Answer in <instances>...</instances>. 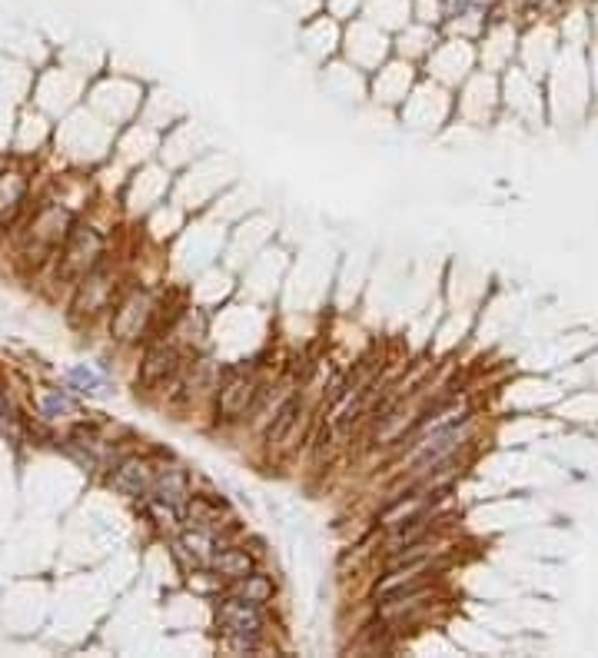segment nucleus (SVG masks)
Here are the masks:
<instances>
[{
    "instance_id": "nucleus-10",
    "label": "nucleus",
    "mask_w": 598,
    "mask_h": 658,
    "mask_svg": "<svg viewBox=\"0 0 598 658\" xmlns=\"http://www.w3.org/2000/svg\"><path fill=\"white\" fill-rule=\"evenodd\" d=\"M209 566L217 568L223 578H243V576H249L253 562H249V556L246 552H239V548H219V552H213Z\"/></svg>"
},
{
    "instance_id": "nucleus-14",
    "label": "nucleus",
    "mask_w": 598,
    "mask_h": 658,
    "mask_svg": "<svg viewBox=\"0 0 598 658\" xmlns=\"http://www.w3.org/2000/svg\"><path fill=\"white\" fill-rule=\"evenodd\" d=\"M7 416V399H4V392H0V419Z\"/></svg>"
},
{
    "instance_id": "nucleus-4",
    "label": "nucleus",
    "mask_w": 598,
    "mask_h": 658,
    "mask_svg": "<svg viewBox=\"0 0 598 658\" xmlns=\"http://www.w3.org/2000/svg\"><path fill=\"white\" fill-rule=\"evenodd\" d=\"M77 283H80V289H77V299H73V309H77L80 316H97L100 309L110 303V296H113V273L93 266L87 276H80Z\"/></svg>"
},
{
    "instance_id": "nucleus-11",
    "label": "nucleus",
    "mask_w": 598,
    "mask_h": 658,
    "mask_svg": "<svg viewBox=\"0 0 598 658\" xmlns=\"http://www.w3.org/2000/svg\"><path fill=\"white\" fill-rule=\"evenodd\" d=\"M233 595L246 598V602H253V605H263V602L273 595V582H269V578H263V576H243V578H236Z\"/></svg>"
},
{
    "instance_id": "nucleus-7",
    "label": "nucleus",
    "mask_w": 598,
    "mask_h": 658,
    "mask_svg": "<svg viewBox=\"0 0 598 658\" xmlns=\"http://www.w3.org/2000/svg\"><path fill=\"white\" fill-rule=\"evenodd\" d=\"M179 369V353L167 343H157V346H150L147 359H143V366H140V382L143 386H159V382H167L173 373Z\"/></svg>"
},
{
    "instance_id": "nucleus-13",
    "label": "nucleus",
    "mask_w": 598,
    "mask_h": 658,
    "mask_svg": "<svg viewBox=\"0 0 598 658\" xmlns=\"http://www.w3.org/2000/svg\"><path fill=\"white\" fill-rule=\"evenodd\" d=\"M73 409V402H70L67 396H50L47 402H43V412L47 416H57V412H70Z\"/></svg>"
},
{
    "instance_id": "nucleus-2",
    "label": "nucleus",
    "mask_w": 598,
    "mask_h": 658,
    "mask_svg": "<svg viewBox=\"0 0 598 658\" xmlns=\"http://www.w3.org/2000/svg\"><path fill=\"white\" fill-rule=\"evenodd\" d=\"M103 256V239L97 229L77 227L73 233H67L63 249H60V276L63 279H80L87 276L90 269L97 266Z\"/></svg>"
},
{
    "instance_id": "nucleus-1",
    "label": "nucleus",
    "mask_w": 598,
    "mask_h": 658,
    "mask_svg": "<svg viewBox=\"0 0 598 658\" xmlns=\"http://www.w3.org/2000/svg\"><path fill=\"white\" fill-rule=\"evenodd\" d=\"M67 209L53 207H40V213L30 219V229H27V239H24V256L30 263H43V259L60 247V239H67Z\"/></svg>"
},
{
    "instance_id": "nucleus-8",
    "label": "nucleus",
    "mask_w": 598,
    "mask_h": 658,
    "mask_svg": "<svg viewBox=\"0 0 598 658\" xmlns=\"http://www.w3.org/2000/svg\"><path fill=\"white\" fill-rule=\"evenodd\" d=\"M110 486L117 489L120 496H147L150 489H153V476L147 472V466L140 462V459H127V462H120L117 472L110 476Z\"/></svg>"
},
{
    "instance_id": "nucleus-12",
    "label": "nucleus",
    "mask_w": 598,
    "mask_h": 658,
    "mask_svg": "<svg viewBox=\"0 0 598 658\" xmlns=\"http://www.w3.org/2000/svg\"><path fill=\"white\" fill-rule=\"evenodd\" d=\"M296 416H299V399H286V402L279 406L276 419L269 422V429H266V442H279V439L286 436L289 429H293V422H296Z\"/></svg>"
},
{
    "instance_id": "nucleus-5",
    "label": "nucleus",
    "mask_w": 598,
    "mask_h": 658,
    "mask_svg": "<svg viewBox=\"0 0 598 658\" xmlns=\"http://www.w3.org/2000/svg\"><path fill=\"white\" fill-rule=\"evenodd\" d=\"M150 316H153V299H150V293H133V296L117 309V319H113L117 339H123V343L140 339V333L147 329Z\"/></svg>"
},
{
    "instance_id": "nucleus-6",
    "label": "nucleus",
    "mask_w": 598,
    "mask_h": 658,
    "mask_svg": "<svg viewBox=\"0 0 598 658\" xmlns=\"http://www.w3.org/2000/svg\"><path fill=\"white\" fill-rule=\"evenodd\" d=\"M256 392H259L256 379L246 376V373H243V376H236V379H229L227 386L219 389V416H223V419L243 416V412L253 406Z\"/></svg>"
},
{
    "instance_id": "nucleus-3",
    "label": "nucleus",
    "mask_w": 598,
    "mask_h": 658,
    "mask_svg": "<svg viewBox=\"0 0 598 658\" xmlns=\"http://www.w3.org/2000/svg\"><path fill=\"white\" fill-rule=\"evenodd\" d=\"M217 618H219V628H223L229 635V642H233V648H256L259 625H263L259 605L233 595V598H227V602H219Z\"/></svg>"
},
{
    "instance_id": "nucleus-9",
    "label": "nucleus",
    "mask_w": 598,
    "mask_h": 658,
    "mask_svg": "<svg viewBox=\"0 0 598 658\" xmlns=\"http://www.w3.org/2000/svg\"><path fill=\"white\" fill-rule=\"evenodd\" d=\"M153 496L167 506H179L183 498L189 496L187 492V476L179 469H163L159 476H153Z\"/></svg>"
}]
</instances>
